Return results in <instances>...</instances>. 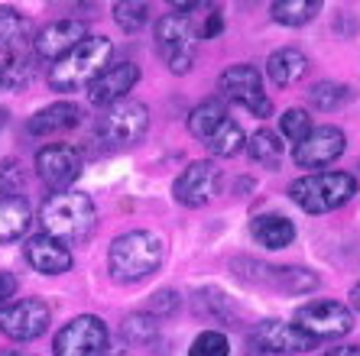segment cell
Returning a JSON list of instances; mask_svg holds the SVG:
<instances>
[{
    "mask_svg": "<svg viewBox=\"0 0 360 356\" xmlns=\"http://www.w3.org/2000/svg\"><path fill=\"white\" fill-rule=\"evenodd\" d=\"M162 259H166V243H162L160 233L130 230L110 243L108 269L117 282L134 285V282L150 279V275L162 265Z\"/></svg>",
    "mask_w": 360,
    "mask_h": 356,
    "instance_id": "cell-1",
    "label": "cell"
},
{
    "mask_svg": "<svg viewBox=\"0 0 360 356\" xmlns=\"http://www.w3.org/2000/svg\"><path fill=\"white\" fill-rule=\"evenodd\" d=\"M42 233H49L59 243H82L84 237H91L94 224H98V211L94 201L82 191H62L46 198L39 211Z\"/></svg>",
    "mask_w": 360,
    "mask_h": 356,
    "instance_id": "cell-2",
    "label": "cell"
},
{
    "mask_svg": "<svg viewBox=\"0 0 360 356\" xmlns=\"http://www.w3.org/2000/svg\"><path fill=\"white\" fill-rule=\"evenodd\" d=\"M110 55H114V46L104 36H88L82 46L62 55L49 72V84L56 91H78L84 84H91L94 78L108 68Z\"/></svg>",
    "mask_w": 360,
    "mask_h": 356,
    "instance_id": "cell-3",
    "label": "cell"
},
{
    "mask_svg": "<svg viewBox=\"0 0 360 356\" xmlns=\"http://www.w3.org/2000/svg\"><path fill=\"white\" fill-rule=\"evenodd\" d=\"M354 195H357V178L347 172H315L289 185V198L305 214H328V211L347 204Z\"/></svg>",
    "mask_w": 360,
    "mask_h": 356,
    "instance_id": "cell-4",
    "label": "cell"
},
{
    "mask_svg": "<svg viewBox=\"0 0 360 356\" xmlns=\"http://www.w3.org/2000/svg\"><path fill=\"white\" fill-rule=\"evenodd\" d=\"M160 52L166 55V65L172 75H185L195 65V46H198V26L188 13H166L156 26Z\"/></svg>",
    "mask_w": 360,
    "mask_h": 356,
    "instance_id": "cell-5",
    "label": "cell"
},
{
    "mask_svg": "<svg viewBox=\"0 0 360 356\" xmlns=\"http://www.w3.org/2000/svg\"><path fill=\"white\" fill-rule=\"evenodd\" d=\"M150 130V110L140 100H117L98 117V136L108 146H134Z\"/></svg>",
    "mask_w": 360,
    "mask_h": 356,
    "instance_id": "cell-6",
    "label": "cell"
},
{
    "mask_svg": "<svg viewBox=\"0 0 360 356\" xmlns=\"http://www.w3.org/2000/svg\"><path fill=\"white\" fill-rule=\"evenodd\" d=\"M295 327L305 331L311 340H331V337L351 334L354 315H351V308L341 305V301L319 298V301L302 305L299 311H295Z\"/></svg>",
    "mask_w": 360,
    "mask_h": 356,
    "instance_id": "cell-7",
    "label": "cell"
},
{
    "mask_svg": "<svg viewBox=\"0 0 360 356\" xmlns=\"http://www.w3.org/2000/svg\"><path fill=\"white\" fill-rule=\"evenodd\" d=\"M108 343H110L108 324L94 315H82V317H72L56 334L52 350H56V356H104Z\"/></svg>",
    "mask_w": 360,
    "mask_h": 356,
    "instance_id": "cell-8",
    "label": "cell"
},
{
    "mask_svg": "<svg viewBox=\"0 0 360 356\" xmlns=\"http://www.w3.org/2000/svg\"><path fill=\"white\" fill-rule=\"evenodd\" d=\"M221 98L240 104L243 110H250L253 117H269L273 114V100L263 91V75L253 65H231L224 75L218 78Z\"/></svg>",
    "mask_w": 360,
    "mask_h": 356,
    "instance_id": "cell-9",
    "label": "cell"
},
{
    "mask_svg": "<svg viewBox=\"0 0 360 356\" xmlns=\"http://www.w3.org/2000/svg\"><path fill=\"white\" fill-rule=\"evenodd\" d=\"M36 175L49 191L62 195L82 175V152L68 143H49L36 152Z\"/></svg>",
    "mask_w": 360,
    "mask_h": 356,
    "instance_id": "cell-10",
    "label": "cell"
},
{
    "mask_svg": "<svg viewBox=\"0 0 360 356\" xmlns=\"http://www.w3.org/2000/svg\"><path fill=\"white\" fill-rule=\"evenodd\" d=\"M49 327V305L39 298H20L0 308V334L10 340H36Z\"/></svg>",
    "mask_w": 360,
    "mask_h": 356,
    "instance_id": "cell-11",
    "label": "cell"
},
{
    "mask_svg": "<svg viewBox=\"0 0 360 356\" xmlns=\"http://www.w3.org/2000/svg\"><path fill=\"white\" fill-rule=\"evenodd\" d=\"M218 191H221V169L214 166V162H208V159L192 162V166L172 182V195H176V201L185 207L208 204Z\"/></svg>",
    "mask_w": 360,
    "mask_h": 356,
    "instance_id": "cell-12",
    "label": "cell"
},
{
    "mask_svg": "<svg viewBox=\"0 0 360 356\" xmlns=\"http://www.w3.org/2000/svg\"><path fill=\"white\" fill-rule=\"evenodd\" d=\"M347 146V136L338 126H311V133L302 143H295L292 159L302 169H321L328 162H335Z\"/></svg>",
    "mask_w": 360,
    "mask_h": 356,
    "instance_id": "cell-13",
    "label": "cell"
},
{
    "mask_svg": "<svg viewBox=\"0 0 360 356\" xmlns=\"http://www.w3.org/2000/svg\"><path fill=\"white\" fill-rule=\"evenodd\" d=\"M88 39V26L84 20H56V23L42 26L33 39V52L36 58H46V62H59L62 55L82 46Z\"/></svg>",
    "mask_w": 360,
    "mask_h": 356,
    "instance_id": "cell-14",
    "label": "cell"
},
{
    "mask_svg": "<svg viewBox=\"0 0 360 356\" xmlns=\"http://www.w3.org/2000/svg\"><path fill=\"white\" fill-rule=\"evenodd\" d=\"M140 81V68L134 62H120V65H108L88 84V100H91L94 107H110V104H117L124 100V94Z\"/></svg>",
    "mask_w": 360,
    "mask_h": 356,
    "instance_id": "cell-15",
    "label": "cell"
},
{
    "mask_svg": "<svg viewBox=\"0 0 360 356\" xmlns=\"http://www.w3.org/2000/svg\"><path fill=\"white\" fill-rule=\"evenodd\" d=\"M23 253H26V263L42 275H62L72 269V253H68V246L59 240H52L49 233L26 237Z\"/></svg>",
    "mask_w": 360,
    "mask_h": 356,
    "instance_id": "cell-16",
    "label": "cell"
},
{
    "mask_svg": "<svg viewBox=\"0 0 360 356\" xmlns=\"http://www.w3.org/2000/svg\"><path fill=\"white\" fill-rule=\"evenodd\" d=\"M257 347L269 350V353H299V350H311L315 340L305 331H299L295 324L285 321H263L257 327Z\"/></svg>",
    "mask_w": 360,
    "mask_h": 356,
    "instance_id": "cell-17",
    "label": "cell"
},
{
    "mask_svg": "<svg viewBox=\"0 0 360 356\" xmlns=\"http://www.w3.org/2000/svg\"><path fill=\"white\" fill-rule=\"evenodd\" d=\"M26 46H33V23L13 7H0V52L4 55H23Z\"/></svg>",
    "mask_w": 360,
    "mask_h": 356,
    "instance_id": "cell-18",
    "label": "cell"
},
{
    "mask_svg": "<svg viewBox=\"0 0 360 356\" xmlns=\"http://www.w3.org/2000/svg\"><path fill=\"white\" fill-rule=\"evenodd\" d=\"M82 124V107L72 104V100H59V104H49L42 107L39 114H33L30 120V133L33 136H52V133L72 130V126Z\"/></svg>",
    "mask_w": 360,
    "mask_h": 356,
    "instance_id": "cell-19",
    "label": "cell"
},
{
    "mask_svg": "<svg viewBox=\"0 0 360 356\" xmlns=\"http://www.w3.org/2000/svg\"><path fill=\"white\" fill-rule=\"evenodd\" d=\"M253 269H260V285H279L283 291H292V295H302V291H311L315 285H319V275L309 272V269H292V265H257L253 263Z\"/></svg>",
    "mask_w": 360,
    "mask_h": 356,
    "instance_id": "cell-20",
    "label": "cell"
},
{
    "mask_svg": "<svg viewBox=\"0 0 360 356\" xmlns=\"http://www.w3.org/2000/svg\"><path fill=\"white\" fill-rule=\"evenodd\" d=\"M33 224V207L30 201L13 195V198H0V243L20 240Z\"/></svg>",
    "mask_w": 360,
    "mask_h": 356,
    "instance_id": "cell-21",
    "label": "cell"
},
{
    "mask_svg": "<svg viewBox=\"0 0 360 356\" xmlns=\"http://www.w3.org/2000/svg\"><path fill=\"white\" fill-rule=\"evenodd\" d=\"M309 72V58L305 52L292 49V46H285V49H276L273 55L266 58V75L279 84V88H289L295 84L302 75Z\"/></svg>",
    "mask_w": 360,
    "mask_h": 356,
    "instance_id": "cell-22",
    "label": "cell"
},
{
    "mask_svg": "<svg viewBox=\"0 0 360 356\" xmlns=\"http://www.w3.org/2000/svg\"><path fill=\"white\" fill-rule=\"evenodd\" d=\"M253 240L266 249H285L295 240V224L283 214H263L250 224Z\"/></svg>",
    "mask_w": 360,
    "mask_h": 356,
    "instance_id": "cell-23",
    "label": "cell"
},
{
    "mask_svg": "<svg viewBox=\"0 0 360 356\" xmlns=\"http://www.w3.org/2000/svg\"><path fill=\"white\" fill-rule=\"evenodd\" d=\"M227 120V110L221 100H201L198 107L188 114V133H192L195 140L208 143L214 133L221 130V124Z\"/></svg>",
    "mask_w": 360,
    "mask_h": 356,
    "instance_id": "cell-24",
    "label": "cell"
},
{
    "mask_svg": "<svg viewBox=\"0 0 360 356\" xmlns=\"http://www.w3.org/2000/svg\"><path fill=\"white\" fill-rule=\"evenodd\" d=\"M247 152H250L253 162H260L266 169H276L283 162V152H285V143L276 130H269V126H260V130L250 136L247 143Z\"/></svg>",
    "mask_w": 360,
    "mask_h": 356,
    "instance_id": "cell-25",
    "label": "cell"
},
{
    "mask_svg": "<svg viewBox=\"0 0 360 356\" xmlns=\"http://www.w3.org/2000/svg\"><path fill=\"white\" fill-rule=\"evenodd\" d=\"M319 10H321L319 0H276L269 7V13H273V20L279 26H305L309 20L319 17Z\"/></svg>",
    "mask_w": 360,
    "mask_h": 356,
    "instance_id": "cell-26",
    "label": "cell"
},
{
    "mask_svg": "<svg viewBox=\"0 0 360 356\" xmlns=\"http://www.w3.org/2000/svg\"><path fill=\"white\" fill-rule=\"evenodd\" d=\"M205 146H208L211 156L231 159V156H237V152L247 146V133H243V126L237 124V120H231V117H227L224 124H221V130L214 133V136H211Z\"/></svg>",
    "mask_w": 360,
    "mask_h": 356,
    "instance_id": "cell-27",
    "label": "cell"
},
{
    "mask_svg": "<svg viewBox=\"0 0 360 356\" xmlns=\"http://www.w3.org/2000/svg\"><path fill=\"white\" fill-rule=\"evenodd\" d=\"M351 98H354L351 88H347V84H338V81H319L309 91V104L319 110H338Z\"/></svg>",
    "mask_w": 360,
    "mask_h": 356,
    "instance_id": "cell-28",
    "label": "cell"
},
{
    "mask_svg": "<svg viewBox=\"0 0 360 356\" xmlns=\"http://www.w3.org/2000/svg\"><path fill=\"white\" fill-rule=\"evenodd\" d=\"M124 337L130 340V343H150V340L160 337V317H153L150 311L130 315L124 321Z\"/></svg>",
    "mask_w": 360,
    "mask_h": 356,
    "instance_id": "cell-29",
    "label": "cell"
},
{
    "mask_svg": "<svg viewBox=\"0 0 360 356\" xmlns=\"http://www.w3.org/2000/svg\"><path fill=\"white\" fill-rule=\"evenodd\" d=\"M0 72H4V88H26V84L33 81L36 68L33 62H30V55H10L4 65H0Z\"/></svg>",
    "mask_w": 360,
    "mask_h": 356,
    "instance_id": "cell-30",
    "label": "cell"
},
{
    "mask_svg": "<svg viewBox=\"0 0 360 356\" xmlns=\"http://www.w3.org/2000/svg\"><path fill=\"white\" fill-rule=\"evenodd\" d=\"M188 356H231V340L221 331H201L192 340Z\"/></svg>",
    "mask_w": 360,
    "mask_h": 356,
    "instance_id": "cell-31",
    "label": "cell"
},
{
    "mask_svg": "<svg viewBox=\"0 0 360 356\" xmlns=\"http://www.w3.org/2000/svg\"><path fill=\"white\" fill-rule=\"evenodd\" d=\"M279 133H283L285 140L302 143L311 133V117L302 107H289L283 117H279Z\"/></svg>",
    "mask_w": 360,
    "mask_h": 356,
    "instance_id": "cell-32",
    "label": "cell"
},
{
    "mask_svg": "<svg viewBox=\"0 0 360 356\" xmlns=\"http://www.w3.org/2000/svg\"><path fill=\"white\" fill-rule=\"evenodd\" d=\"M146 17H150V7L146 4H117L114 7V20H117V26L124 29V33H136V29H143V23H146Z\"/></svg>",
    "mask_w": 360,
    "mask_h": 356,
    "instance_id": "cell-33",
    "label": "cell"
},
{
    "mask_svg": "<svg viewBox=\"0 0 360 356\" xmlns=\"http://www.w3.org/2000/svg\"><path fill=\"white\" fill-rule=\"evenodd\" d=\"M23 188V169L17 159H4L0 162V198H13Z\"/></svg>",
    "mask_w": 360,
    "mask_h": 356,
    "instance_id": "cell-34",
    "label": "cell"
},
{
    "mask_svg": "<svg viewBox=\"0 0 360 356\" xmlns=\"http://www.w3.org/2000/svg\"><path fill=\"white\" fill-rule=\"evenodd\" d=\"M179 308V295L172 289H166V291H156L153 295V301H150V315L153 317H160V315H172Z\"/></svg>",
    "mask_w": 360,
    "mask_h": 356,
    "instance_id": "cell-35",
    "label": "cell"
},
{
    "mask_svg": "<svg viewBox=\"0 0 360 356\" xmlns=\"http://www.w3.org/2000/svg\"><path fill=\"white\" fill-rule=\"evenodd\" d=\"M221 29H224V20H221L218 10H211L208 20H205V26L198 29V39H214V36H218Z\"/></svg>",
    "mask_w": 360,
    "mask_h": 356,
    "instance_id": "cell-36",
    "label": "cell"
},
{
    "mask_svg": "<svg viewBox=\"0 0 360 356\" xmlns=\"http://www.w3.org/2000/svg\"><path fill=\"white\" fill-rule=\"evenodd\" d=\"M13 291H17V279L10 272H0V305L7 301L10 305V298H13Z\"/></svg>",
    "mask_w": 360,
    "mask_h": 356,
    "instance_id": "cell-37",
    "label": "cell"
},
{
    "mask_svg": "<svg viewBox=\"0 0 360 356\" xmlns=\"http://www.w3.org/2000/svg\"><path fill=\"white\" fill-rule=\"evenodd\" d=\"M328 356H360V347H335L328 350Z\"/></svg>",
    "mask_w": 360,
    "mask_h": 356,
    "instance_id": "cell-38",
    "label": "cell"
},
{
    "mask_svg": "<svg viewBox=\"0 0 360 356\" xmlns=\"http://www.w3.org/2000/svg\"><path fill=\"white\" fill-rule=\"evenodd\" d=\"M351 305H354V311H357V315H360V282H357V285H354V289H351Z\"/></svg>",
    "mask_w": 360,
    "mask_h": 356,
    "instance_id": "cell-39",
    "label": "cell"
},
{
    "mask_svg": "<svg viewBox=\"0 0 360 356\" xmlns=\"http://www.w3.org/2000/svg\"><path fill=\"white\" fill-rule=\"evenodd\" d=\"M0 91H4V72H0Z\"/></svg>",
    "mask_w": 360,
    "mask_h": 356,
    "instance_id": "cell-40",
    "label": "cell"
},
{
    "mask_svg": "<svg viewBox=\"0 0 360 356\" xmlns=\"http://www.w3.org/2000/svg\"><path fill=\"white\" fill-rule=\"evenodd\" d=\"M7 356H20V353H7Z\"/></svg>",
    "mask_w": 360,
    "mask_h": 356,
    "instance_id": "cell-41",
    "label": "cell"
}]
</instances>
